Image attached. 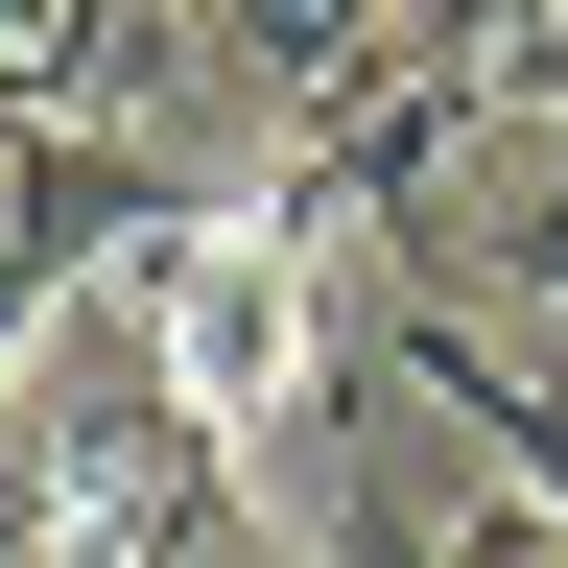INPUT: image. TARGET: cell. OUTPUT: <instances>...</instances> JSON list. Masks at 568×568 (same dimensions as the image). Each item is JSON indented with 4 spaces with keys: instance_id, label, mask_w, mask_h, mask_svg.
Masks as SVG:
<instances>
[{
    "instance_id": "1",
    "label": "cell",
    "mask_w": 568,
    "mask_h": 568,
    "mask_svg": "<svg viewBox=\"0 0 568 568\" xmlns=\"http://www.w3.org/2000/svg\"><path fill=\"white\" fill-rule=\"evenodd\" d=\"M119 308H142V355H166V403L213 426V450H237L284 521H308V497L355 474V426H379V308H355V284L284 237L261 190H166L142 213V237L95 261Z\"/></svg>"
},
{
    "instance_id": "2",
    "label": "cell",
    "mask_w": 568,
    "mask_h": 568,
    "mask_svg": "<svg viewBox=\"0 0 568 568\" xmlns=\"http://www.w3.org/2000/svg\"><path fill=\"white\" fill-rule=\"evenodd\" d=\"M355 568H568V521L521 474H474V450H403V497L355 521Z\"/></svg>"
}]
</instances>
